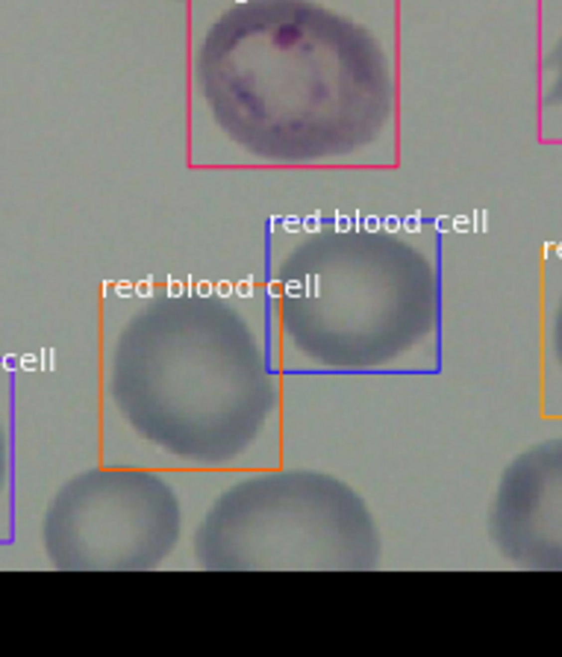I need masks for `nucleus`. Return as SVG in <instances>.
Returning a JSON list of instances; mask_svg holds the SVG:
<instances>
[{"label": "nucleus", "instance_id": "obj_1", "mask_svg": "<svg viewBox=\"0 0 562 657\" xmlns=\"http://www.w3.org/2000/svg\"><path fill=\"white\" fill-rule=\"evenodd\" d=\"M395 0H197L188 80L203 139L259 168L392 157Z\"/></svg>", "mask_w": 562, "mask_h": 657}, {"label": "nucleus", "instance_id": "obj_2", "mask_svg": "<svg viewBox=\"0 0 562 657\" xmlns=\"http://www.w3.org/2000/svg\"><path fill=\"white\" fill-rule=\"evenodd\" d=\"M106 395L136 436L191 466H227L259 439L277 383L250 325L221 298L165 295L130 316Z\"/></svg>", "mask_w": 562, "mask_h": 657}, {"label": "nucleus", "instance_id": "obj_3", "mask_svg": "<svg viewBox=\"0 0 562 657\" xmlns=\"http://www.w3.org/2000/svg\"><path fill=\"white\" fill-rule=\"evenodd\" d=\"M277 319L294 351L330 371H377L438 328L430 257L389 230L324 227L303 236L274 277Z\"/></svg>", "mask_w": 562, "mask_h": 657}, {"label": "nucleus", "instance_id": "obj_7", "mask_svg": "<svg viewBox=\"0 0 562 657\" xmlns=\"http://www.w3.org/2000/svg\"><path fill=\"white\" fill-rule=\"evenodd\" d=\"M6 484H9V433L0 419V498L6 493Z\"/></svg>", "mask_w": 562, "mask_h": 657}, {"label": "nucleus", "instance_id": "obj_4", "mask_svg": "<svg viewBox=\"0 0 562 657\" xmlns=\"http://www.w3.org/2000/svg\"><path fill=\"white\" fill-rule=\"evenodd\" d=\"M194 557L218 572H365L380 530L365 498L315 469L253 475L215 498L194 530Z\"/></svg>", "mask_w": 562, "mask_h": 657}, {"label": "nucleus", "instance_id": "obj_6", "mask_svg": "<svg viewBox=\"0 0 562 657\" xmlns=\"http://www.w3.org/2000/svg\"><path fill=\"white\" fill-rule=\"evenodd\" d=\"M489 536L515 566L562 569V439L539 442L503 469Z\"/></svg>", "mask_w": 562, "mask_h": 657}, {"label": "nucleus", "instance_id": "obj_5", "mask_svg": "<svg viewBox=\"0 0 562 657\" xmlns=\"http://www.w3.org/2000/svg\"><path fill=\"white\" fill-rule=\"evenodd\" d=\"M174 487L147 469H89L65 481L41 519V545L56 569H156L180 542Z\"/></svg>", "mask_w": 562, "mask_h": 657}, {"label": "nucleus", "instance_id": "obj_8", "mask_svg": "<svg viewBox=\"0 0 562 657\" xmlns=\"http://www.w3.org/2000/svg\"><path fill=\"white\" fill-rule=\"evenodd\" d=\"M551 342H554V357H557V362L562 368V298H560L557 313H554V336H551Z\"/></svg>", "mask_w": 562, "mask_h": 657}]
</instances>
